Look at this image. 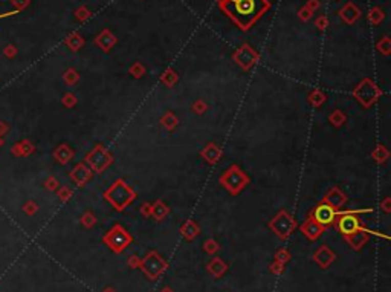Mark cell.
<instances>
[{
    "instance_id": "6da1fadb",
    "label": "cell",
    "mask_w": 391,
    "mask_h": 292,
    "mask_svg": "<svg viewBox=\"0 0 391 292\" xmlns=\"http://www.w3.org/2000/svg\"><path fill=\"white\" fill-rule=\"evenodd\" d=\"M268 0H220L222 11L243 31H248L269 9Z\"/></svg>"
},
{
    "instance_id": "7a4b0ae2",
    "label": "cell",
    "mask_w": 391,
    "mask_h": 292,
    "mask_svg": "<svg viewBox=\"0 0 391 292\" xmlns=\"http://www.w3.org/2000/svg\"><path fill=\"white\" fill-rule=\"evenodd\" d=\"M136 197L138 193L124 179H116L104 192V200L108 202L116 211H124Z\"/></svg>"
},
{
    "instance_id": "3957f363",
    "label": "cell",
    "mask_w": 391,
    "mask_h": 292,
    "mask_svg": "<svg viewBox=\"0 0 391 292\" xmlns=\"http://www.w3.org/2000/svg\"><path fill=\"white\" fill-rule=\"evenodd\" d=\"M219 182L228 193L237 196L242 193V190H245V187L249 185L251 179L237 164H232L228 170L223 172V175L219 178Z\"/></svg>"
},
{
    "instance_id": "277c9868",
    "label": "cell",
    "mask_w": 391,
    "mask_h": 292,
    "mask_svg": "<svg viewBox=\"0 0 391 292\" xmlns=\"http://www.w3.org/2000/svg\"><path fill=\"white\" fill-rule=\"evenodd\" d=\"M372 208H364V210H352V211H338L336 217V226L342 236H349L361 230V219L358 214L362 213H372Z\"/></svg>"
},
{
    "instance_id": "5b68a950",
    "label": "cell",
    "mask_w": 391,
    "mask_h": 292,
    "mask_svg": "<svg viewBox=\"0 0 391 292\" xmlns=\"http://www.w3.org/2000/svg\"><path fill=\"white\" fill-rule=\"evenodd\" d=\"M382 95V91L379 89V86L370 80V78H364L361 83H358V86H355L353 89V97L356 98L365 109L372 107L379 97Z\"/></svg>"
},
{
    "instance_id": "8992f818",
    "label": "cell",
    "mask_w": 391,
    "mask_h": 292,
    "mask_svg": "<svg viewBox=\"0 0 391 292\" xmlns=\"http://www.w3.org/2000/svg\"><path fill=\"white\" fill-rule=\"evenodd\" d=\"M84 162L89 165L92 172L102 173L105 169H108L113 164V155L102 144H97L92 149V152L84 158Z\"/></svg>"
},
{
    "instance_id": "52a82bcc",
    "label": "cell",
    "mask_w": 391,
    "mask_h": 292,
    "mask_svg": "<svg viewBox=\"0 0 391 292\" xmlns=\"http://www.w3.org/2000/svg\"><path fill=\"white\" fill-rule=\"evenodd\" d=\"M104 243L113 251V253H122L130 243H132V236L128 234V231L116 223L113 225V228L104 236Z\"/></svg>"
},
{
    "instance_id": "ba28073f",
    "label": "cell",
    "mask_w": 391,
    "mask_h": 292,
    "mask_svg": "<svg viewBox=\"0 0 391 292\" xmlns=\"http://www.w3.org/2000/svg\"><path fill=\"white\" fill-rule=\"evenodd\" d=\"M269 228L280 237V239H288L296 228V220L291 216L286 210H280L274 219L269 222Z\"/></svg>"
},
{
    "instance_id": "9c48e42d",
    "label": "cell",
    "mask_w": 391,
    "mask_h": 292,
    "mask_svg": "<svg viewBox=\"0 0 391 292\" xmlns=\"http://www.w3.org/2000/svg\"><path fill=\"white\" fill-rule=\"evenodd\" d=\"M139 268L144 271V274L148 279L155 280V279H158L164 273V269L167 268V262L158 253L151 251V253H148L145 256L144 260H141V266Z\"/></svg>"
},
{
    "instance_id": "30bf717a",
    "label": "cell",
    "mask_w": 391,
    "mask_h": 292,
    "mask_svg": "<svg viewBox=\"0 0 391 292\" xmlns=\"http://www.w3.org/2000/svg\"><path fill=\"white\" fill-rule=\"evenodd\" d=\"M310 216L319 223V225H322L324 228L325 226H330V225H333L335 222H336V217H338V211L336 210H333L332 206H329L327 203H318L315 208H313V211L310 213Z\"/></svg>"
},
{
    "instance_id": "8fae6325",
    "label": "cell",
    "mask_w": 391,
    "mask_h": 292,
    "mask_svg": "<svg viewBox=\"0 0 391 292\" xmlns=\"http://www.w3.org/2000/svg\"><path fill=\"white\" fill-rule=\"evenodd\" d=\"M234 60L238 63V66L245 71L251 69L252 65L258 60V54H255L248 45H245L242 49H238L234 55Z\"/></svg>"
},
{
    "instance_id": "7c38bea8",
    "label": "cell",
    "mask_w": 391,
    "mask_h": 292,
    "mask_svg": "<svg viewBox=\"0 0 391 292\" xmlns=\"http://www.w3.org/2000/svg\"><path fill=\"white\" fill-rule=\"evenodd\" d=\"M322 203H327L329 206H332L333 210H339V208H342L345 203H347V196L345 193L339 189V187H332L325 196L322 197V200H321Z\"/></svg>"
},
{
    "instance_id": "4fadbf2b",
    "label": "cell",
    "mask_w": 391,
    "mask_h": 292,
    "mask_svg": "<svg viewBox=\"0 0 391 292\" xmlns=\"http://www.w3.org/2000/svg\"><path fill=\"white\" fill-rule=\"evenodd\" d=\"M92 176H94V172L89 169V165H88L86 162H80V164L75 165V169L71 172L72 181H74L77 185H80V187L86 185V184L92 179Z\"/></svg>"
},
{
    "instance_id": "5bb4252c",
    "label": "cell",
    "mask_w": 391,
    "mask_h": 292,
    "mask_svg": "<svg viewBox=\"0 0 391 292\" xmlns=\"http://www.w3.org/2000/svg\"><path fill=\"white\" fill-rule=\"evenodd\" d=\"M299 228H301V233H302L309 240H316V239L321 237V234L324 233V226L319 225L310 214H309V217L306 219V222H304Z\"/></svg>"
},
{
    "instance_id": "9a60e30c",
    "label": "cell",
    "mask_w": 391,
    "mask_h": 292,
    "mask_svg": "<svg viewBox=\"0 0 391 292\" xmlns=\"http://www.w3.org/2000/svg\"><path fill=\"white\" fill-rule=\"evenodd\" d=\"M222 155H223V150H222V147H220L217 142H208V144L202 149V152H200V156H202L209 165H215V164L220 161Z\"/></svg>"
},
{
    "instance_id": "2e32d148",
    "label": "cell",
    "mask_w": 391,
    "mask_h": 292,
    "mask_svg": "<svg viewBox=\"0 0 391 292\" xmlns=\"http://www.w3.org/2000/svg\"><path fill=\"white\" fill-rule=\"evenodd\" d=\"M345 237V240H347V243L353 248V249H361L367 242H368V230H364V228H361V230H358L356 233H353V234H349V236H344Z\"/></svg>"
},
{
    "instance_id": "e0dca14e",
    "label": "cell",
    "mask_w": 391,
    "mask_h": 292,
    "mask_svg": "<svg viewBox=\"0 0 391 292\" xmlns=\"http://www.w3.org/2000/svg\"><path fill=\"white\" fill-rule=\"evenodd\" d=\"M313 260H315L321 268L325 269V268H329L330 263L335 260V253H333L329 246H321V248L315 253Z\"/></svg>"
},
{
    "instance_id": "ac0fdd59",
    "label": "cell",
    "mask_w": 391,
    "mask_h": 292,
    "mask_svg": "<svg viewBox=\"0 0 391 292\" xmlns=\"http://www.w3.org/2000/svg\"><path fill=\"white\" fill-rule=\"evenodd\" d=\"M168 214H170V206H168L164 200L158 199V200H155V202L151 203V216H153L158 222H159V220H164Z\"/></svg>"
},
{
    "instance_id": "d6986e66",
    "label": "cell",
    "mask_w": 391,
    "mask_h": 292,
    "mask_svg": "<svg viewBox=\"0 0 391 292\" xmlns=\"http://www.w3.org/2000/svg\"><path fill=\"white\" fill-rule=\"evenodd\" d=\"M181 234L187 239V240H193L199 234H200V226L196 223L194 220H187L182 226H181Z\"/></svg>"
},
{
    "instance_id": "ffe728a7",
    "label": "cell",
    "mask_w": 391,
    "mask_h": 292,
    "mask_svg": "<svg viewBox=\"0 0 391 292\" xmlns=\"http://www.w3.org/2000/svg\"><path fill=\"white\" fill-rule=\"evenodd\" d=\"M161 126L167 130V132H173L178 126H179V118L176 116L175 112L171 110H167L162 118H161Z\"/></svg>"
},
{
    "instance_id": "44dd1931",
    "label": "cell",
    "mask_w": 391,
    "mask_h": 292,
    "mask_svg": "<svg viewBox=\"0 0 391 292\" xmlns=\"http://www.w3.org/2000/svg\"><path fill=\"white\" fill-rule=\"evenodd\" d=\"M54 156H55V159H57L60 164H68V162L74 158V150H72L68 144H61V145L55 150Z\"/></svg>"
},
{
    "instance_id": "7402d4cb",
    "label": "cell",
    "mask_w": 391,
    "mask_h": 292,
    "mask_svg": "<svg viewBox=\"0 0 391 292\" xmlns=\"http://www.w3.org/2000/svg\"><path fill=\"white\" fill-rule=\"evenodd\" d=\"M206 268H208V271H209L214 277H220V276L225 274V271L228 269L226 263H225L223 260H220L219 257H214L212 262H211Z\"/></svg>"
},
{
    "instance_id": "603a6c76",
    "label": "cell",
    "mask_w": 391,
    "mask_h": 292,
    "mask_svg": "<svg viewBox=\"0 0 391 292\" xmlns=\"http://www.w3.org/2000/svg\"><path fill=\"white\" fill-rule=\"evenodd\" d=\"M372 158H373L375 162H378V164H385V162L388 161V158H390V152H388V149H387L385 145L379 144V145H376V149L372 152Z\"/></svg>"
},
{
    "instance_id": "cb8c5ba5",
    "label": "cell",
    "mask_w": 391,
    "mask_h": 292,
    "mask_svg": "<svg viewBox=\"0 0 391 292\" xmlns=\"http://www.w3.org/2000/svg\"><path fill=\"white\" fill-rule=\"evenodd\" d=\"M307 101H309L310 106H313V107H321V106L327 101V95H325L322 91H319V89H313V91H310V94L307 95Z\"/></svg>"
},
{
    "instance_id": "d4e9b609",
    "label": "cell",
    "mask_w": 391,
    "mask_h": 292,
    "mask_svg": "<svg viewBox=\"0 0 391 292\" xmlns=\"http://www.w3.org/2000/svg\"><path fill=\"white\" fill-rule=\"evenodd\" d=\"M329 121H330V124L333 126V127H341V126H344L345 124V121H347V115L342 112V110H339V109H335L330 115H329Z\"/></svg>"
},
{
    "instance_id": "484cf974",
    "label": "cell",
    "mask_w": 391,
    "mask_h": 292,
    "mask_svg": "<svg viewBox=\"0 0 391 292\" xmlns=\"http://www.w3.org/2000/svg\"><path fill=\"white\" fill-rule=\"evenodd\" d=\"M161 81L167 86V88H175V85L179 81L178 74L173 69H167L162 75H161Z\"/></svg>"
},
{
    "instance_id": "4316f807",
    "label": "cell",
    "mask_w": 391,
    "mask_h": 292,
    "mask_svg": "<svg viewBox=\"0 0 391 292\" xmlns=\"http://www.w3.org/2000/svg\"><path fill=\"white\" fill-rule=\"evenodd\" d=\"M115 37L110 34V32H107V31H104L102 34H101V37H99V40H97V43H99V46L104 49V51H108L113 45H115Z\"/></svg>"
},
{
    "instance_id": "83f0119b",
    "label": "cell",
    "mask_w": 391,
    "mask_h": 292,
    "mask_svg": "<svg viewBox=\"0 0 391 292\" xmlns=\"http://www.w3.org/2000/svg\"><path fill=\"white\" fill-rule=\"evenodd\" d=\"M219 248H220V245H219L214 239H208V240H205V243H203V249H205L208 254H215V253L219 251Z\"/></svg>"
},
{
    "instance_id": "f1b7e54d",
    "label": "cell",
    "mask_w": 391,
    "mask_h": 292,
    "mask_svg": "<svg viewBox=\"0 0 391 292\" xmlns=\"http://www.w3.org/2000/svg\"><path fill=\"white\" fill-rule=\"evenodd\" d=\"M191 109H193V112L197 113V115H203L206 110H208V104L203 101V99H197L193 102V106H191Z\"/></svg>"
},
{
    "instance_id": "f546056e",
    "label": "cell",
    "mask_w": 391,
    "mask_h": 292,
    "mask_svg": "<svg viewBox=\"0 0 391 292\" xmlns=\"http://www.w3.org/2000/svg\"><path fill=\"white\" fill-rule=\"evenodd\" d=\"M81 223H83L86 228H92V226L97 223V217H95L91 211H88V213L81 217Z\"/></svg>"
},
{
    "instance_id": "4dcf8cb0",
    "label": "cell",
    "mask_w": 391,
    "mask_h": 292,
    "mask_svg": "<svg viewBox=\"0 0 391 292\" xmlns=\"http://www.w3.org/2000/svg\"><path fill=\"white\" fill-rule=\"evenodd\" d=\"M130 74H132L135 78H141V77L145 74V69H144V66H142L141 63H136L135 66H132V69H130Z\"/></svg>"
},
{
    "instance_id": "1f68e13d",
    "label": "cell",
    "mask_w": 391,
    "mask_h": 292,
    "mask_svg": "<svg viewBox=\"0 0 391 292\" xmlns=\"http://www.w3.org/2000/svg\"><path fill=\"white\" fill-rule=\"evenodd\" d=\"M78 78H80V77H78V74H77L75 71H72V69H71V71H68V72H66V75H64V80L68 81V85H74V83H77V81H78Z\"/></svg>"
},
{
    "instance_id": "d6a6232c",
    "label": "cell",
    "mask_w": 391,
    "mask_h": 292,
    "mask_svg": "<svg viewBox=\"0 0 391 292\" xmlns=\"http://www.w3.org/2000/svg\"><path fill=\"white\" fill-rule=\"evenodd\" d=\"M275 257H277V262H280V263H286L291 259V256H289V253L286 249H280Z\"/></svg>"
},
{
    "instance_id": "836d02e7",
    "label": "cell",
    "mask_w": 391,
    "mask_h": 292,
    "mask_svg": "<svg viewBox=\"0 0 391 292\" xmlns=\"http://www.w3.org/2000/svg\"><path fill=\"white\" fill-rule=\"evenodd\" d=\"M63 102H64V106H68V107H74L75 104H77V98L74 94H66L64 98H63Z\"/></svg>"
},
{
    "instance_id": "e575fe53",
    "label": "cell",
    "mask_w": 391,
    "mask_h": 292,
    "mask_svg": "<svg viewBox=\"0 0 391 292\" xmlns=\"http://www.w3.org/2000/svg\"><path fill=\"white\" fill-rule=\"evenodd\" d=\"M141 214H142L144 217L151 216V203H150V202H144V203L141 205Z\"/></svg>"
},
{
    "instance_id": "d590c367",
    "label": "cell",
    "mask_w": 391,
    "mask_h": 292,
    "mask_svg": "<svg viewBox=\"0 0 391 292\" xmlns=\"http://www.w3.org/2000/svg\"><path fill=\"white\" fill-rule=\"evenodd\" d=\"M381 208L385 211V213H391V197L387 196L382 202H381Z\"/></svg>"
},
{
    "instance_id": "8d00e7d4",
    "label": "cell",
    "mask_w": 391,
    "mask_h": 292,
    "mask_svg": "<svg viewBox=\"0 0 391 292\" xmlns=\"http://www.w3.org/2000/svg\"><path fill=\"white\" fill-rule=\"evenodd\" d=\"M378 49H381L385 55H388L390 54V46H388V40H384L382 43H379L378 45Z\"/></svg>"
},
{
    "instance_id": "74e56055",
    "label": "cell",
    "mask_w": 391,
    "mask_h": 292,
    "mask_svg": "<svg viewBox=\"0 0 391 292\" xmlns=\"http://www.w3.org/2000/svg\"><path fill=\"white\" fill-rule=\"evenodd\" d=\"M128 265H130L132 268H138V266H141V260H138L136 256H132L130 260H128Z\"/></svg>"
},
{
    "instance_id": "f35d334b",
    "label": "cell",
    "mask_w": 391,
    "mask_h": 292,
    "mask_svg": "<svg viewBox=\"0 0 391 292\" xmlns=\"http://www.w3.org/2000/svg\"><path fill=\"white\" fill-rule=\"evenodd\" d=\"M271 269H272V273L278 274V273H281V271H283V263H280V262H275V263L271 266Z\"/></svg>"
},
{
    "instance_id": "ab89813d",
    "label": "cell",
    "mask_w": 391,
    "mask_h": 292,
    "mask_svg": "<svg viewBox=\"0 0 391 292\" xmlns=\"http://www.w3.org/2000/svg\"><path fill=\"white\" fill-rule=\"evenodd\" d=\"M69 197H71V190H68V189H63V190L60 192V199L66 200V199H69Z\"/></svg>"
},
{
    "instance_id": "60d3db41",
    "label": "cell",
    "mask_w": 391,
    "mask_h": 292,
    "mask_svg": "<svg viewBox=\"0 0 391 292\" xmlns=\"http://www.w3.org/2000/svg\"><path fill=\"white\" fill-rule=\"evenodd\" d=\"M57 185H58V182H57L55 179H49V181H48V187H51V189H55Z\"/></svg>"
},
{
    "instance_id": "b9f144b4",
    "label": "cell",
    "mask_w": 391,
    "mask_h": 292,
    "mask_svg": "<svg viewBox=\"0 0 391 292\" xmlns=\"http://www.w3.org/2000/svg\"><path fill=\"white\" fill-rule=\"evenodd\" d=\"M14 14H17V11H11V12H5V14H0V20H2V18H5V17L14 15Z\"/></svg>"
},
{
    "instance_id": "7bdbcfd3",
    "label": "cell",
    "mask_w": 391,
    "mask_h": 292,
    "mask_svg": "<svg viewBox=\"0 0 391 292\" xmlns=\"http://www.w3.org/2000/svg\"><path fill=\"white\" fill-rule=\"evenodd\" d=\"M161 292H173V291H171L170 288H164V289H162V291H161Z\"/></svg>"
},
{
    "instance_id": "ee69618b",
    "label": "cell",
    "mask_w": 391,
    "mask_h": 292,
    "mask_svg": "<svg viewBox=\"0 0 391 292\" xmlns=\"http://www.w3.org/2000/svg\"><path fill=\"white\" fill-rule=\"evenodd\" d=\"M104 292H115V291H113V289H105Z\"/></svg>"
}]
</instances>
